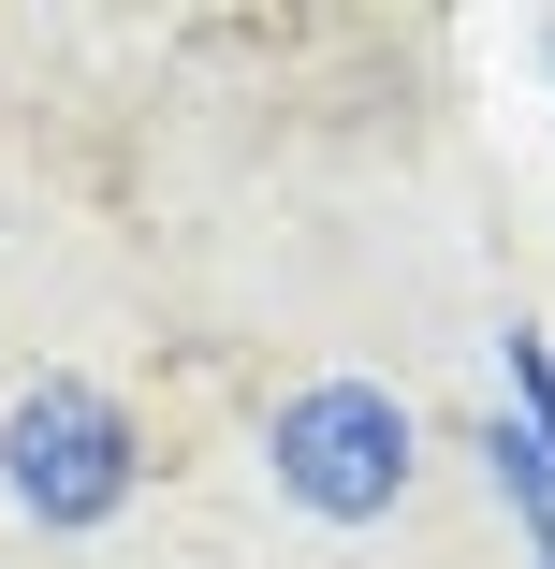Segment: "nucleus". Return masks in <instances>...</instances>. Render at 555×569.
I'll use <instances>...</instances> for the list:
<instances>
[{
    "label": "nucleus",
    "instance_id": "f257e3e1",
    "mask_svg": "<svg viewBox=\"0 0 555 569\" xmlns=\"http://www.w3.org/2000/svg\"><path fill=\"white\" fill-rule=\"evenodd\" d=\"M264 468H278V497L307 511V526H380V511H409V482H424V409L395 395V380H293L278 409H264Z\"/></svg>",
    "mask_w": 555,
    "mask_h": 569
},
{
    "label": "nucleus",
    "instance_id": "f03ea898",
    "mask_svg": "<svg viewBox=\"0 0 555 569\" xmlns=\"http://www.w3.org/2000/svg\"><path fill=\"white\" fill-rule=\"evenodd\" d=\"M0 497H16L44 540L118 526V511L147 497V423L102 395V380L44 366V380H16V409H0Z\"/></svg>",
    "mask_w": 555,
    "mask_h": 569
},
{
    "label": "nucleus",
    "instance_id": "7ed1b4c3",
    "mask_svg": "<svg viewBox=\"0 0 555 569\" xmlns=\"http://www.w3.org/2000/svg\"><path fill=\"white\" fill-rule=\"evenodd\" d=\"M512 409H526V452H541V482H555V351L512 321Z\"/></svg>",
    "mask_w": 555,
    "mask_h": 569
}]
</instances>
